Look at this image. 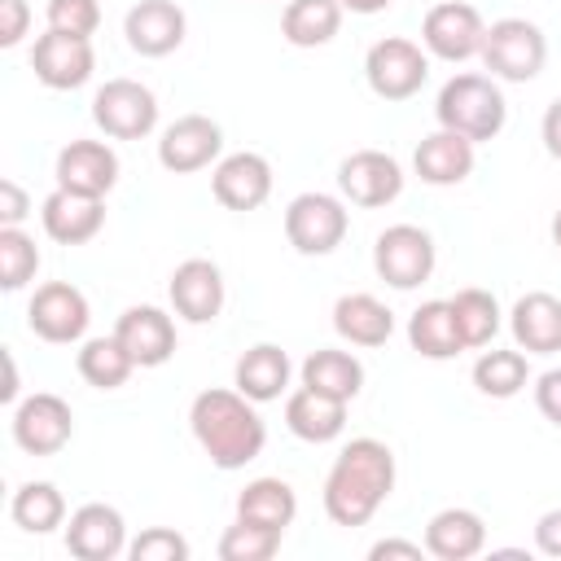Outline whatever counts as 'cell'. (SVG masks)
Returning <instances> with one entry per match:
<instances>
[{"instance_id": "48", "label": "cell", "mask_w": 561, "mask_h": 561, "mask_svg": "<svg viewBox=\"0 0 561 561\" xmlns=\"http://www.w3.org/2000/svg\"><path fill=\"white\" fill-rule=\"evenodd\" d=\"M552 245H557V250H561V210H557V215H552Z\"/></svg>"}, {"instance_id": "11", "label": "cell", "mask_w": 561, "mask_h": 561, "mask_svg": "<svg viewBox=\"0 0 561 561\" xmlns=\"http://www.w3.org/2000/svg\"><path fill=\"white\" fill-rule=\"evenodd\" d=\"M88 320H92L88 298H83V289H75L70 280H48V285H39V289L31 294V302H26V324H31V333L44 337V342H53V346L79 342V337L88 333Z\"/></svg>"}, {"instance_id": "19", "label": "cell", "mask_w": 561, "mask_h": 561, "mask_svg": "<svg viewBox=\"0 0 561 561\" xmlns=\"http://www.w3.org/2000/svg\"><path fill=\"white\" fill-rule=\"evenodd\" d=\"M171 307L180 320L188 324H210L219 311H224V272L210 263V259H184L175 272H171Z\"/></svg>"}, {"instance_id": "6", "label": "cell", "mask_w": 561, "mask_h": 561, "mask_svg": "<svg viewBox=\"0 0 561 561\" xmlns=\"http://www.w3.org/2000/svg\"><path fill=\"white\" fill-rule=\"evenodd\" d=\"M346 228H351V215H346L342 197H333V193H298L285 206V237L307 259L333 254L342 245Z\"/></svg>"}, {"instance_id": "30", "label": "cell", "mask_w": 561, "mask_h": 561, "mask_svg": "<svg viewBox=\"0 0 561 561\" xmlns=\"http://www.w3.org/2000/svg\"><path fill=\"white\" fill-rule=\"evenodd\" d=\"M342 4L337 0H289L280 13V35L294 48H320L342 31Z\"/></svg>"}, {"instance_id": "31", "label": "cell", "mask_w": 561, "mask_h": 561, "mask_svg": "<svg viewBox=\"0 0 561 561\" xmlns=\"http://www.w3.org/2000/svg\"><path fill=\"white\" fill-rule=\"evenodd\" d=\"M237 517L272 526V530H285L298 517V495H294V486L285 478H254L237 495Z\"/></svg>"}, {"instance_id": "10", "label": "cell", "mask_w": 561, "mask_h": 561, "mask_svg": "<svg viewBox=\"0 0 561 561\" xmlns=\"http://www.w3.org/2000/svg\"><path fill=\"white\" fill-rule=\"evenodd\" d=\"M482 39H486V22L465 0H438L421 22V44L438 61H469L482 53Z\"/></svg>"}, {"instance_id": "24", "label": "cell", "mask_w": 561, "mask_h": 561, "mask_svg": "<svg viewBox=\"0 0 561 561\" xmlns=\"http://www.w3.org/2000/svg\"><path fill=\"white\" fill-rule=\"evenodd\" d=\"M486 548V522L473 508H438L425 522V552L438 561H469Z\"/></svg>"}, {"instance_id": "18", "label": "cell", "mask_w": 561, "mask_h": 561, "mask_svg": "<svg viewBox=\"0 0 561 561\" xmlns=\"http://www.w3.org/2000/svg\"><path fill=\"white\" fill-rule=\"evenodd\" d=\"M57 188L83 193V197H105L118 184V153L105 140H70L57 153Z\"/></svg>"}, {"instance_id": "35", "label": "cell", "mask_w": 561, "mask_h": 561, "mask_svg": "<svg viewBox=\"0 0 561 561\" xmlns=\"http://www.w3.org/2000/svg\"><path fill=\"white\" fill-rule=\"evenodd\" d=\"M530 381V364L517 351H482L478 364H473V386L486 394V399H513L522 394Z\"/></svg>"}, {"instance_id": "32", "label": "cell", "mask_w": 561, "mask_h": 561, "mask_svg": "<svg viewBox=\"0 0 561 561\" xmlns=\"http://www.w3.org/2000/svg\"><path fill=\"white\" fill-rule=\"evenodd\" d=\"M79 377L88 381V386H96V390H118L131 373H136V359L127 355V346L110 333V337H88L83 346H79Z\"/></svg>"}, {"instance_id": "43", "label": "cell", "mask_w": 561, "mask_h": 561, "mask_svg": "<svg viewBox=\"0 0 561 561\" xmlns=\"http://www.w3.org/2000/svg\"><path fill=\"white\" fill-rule=\"evenodd\" d=\"M535 548L543 557H561V508H548L539 522H535Z\"/></svg>"}, {"instance_id": "29", "label": "cell", "mask_w": 561, "mask_h": 561, "mask_svg": "<svg viewBox=\"0 0 561 561\" xmlns=\"http://www.w3.org/2000/svg\"><path fill=\"white\" fill-rule=\"evenodd\" d=\"M302 386L320 390V394H333L342 403H351L359 390H364V364L351 355V351H337V346H320L302 359Z\"/></svg>"}, {"instance_id": "26", "label": "cell", "mask_w": 561, "mask_h": 561, "mask_svg": "<svg viewBox=\"0 0 561 561\" xmlns=\"http://www.w3.org/2000/svg\"><path fill=\"white\" fill-rule=\"evenodd\" d=\"M289 373H294L289 355H285L276 342H259V346H250V351L237 359L232 386H237L245 399H254V403H272V399H280V394L289 390Z\"/></svg>"}, {"instance_id": "42", "label": "cell", "mask_w": 561, "mask_h": 561, "mask_svg": "<svg viewBox=\"0 0 561 561\" xmlns=\"http://www.w3.org/2000/svg\"><path fill=\"white\" fill-rule=\"evenodd\" d=\"M26 210H31V202H26L22 184L18 180H0V228H22Z\"/></svg>"}, {"instance_id": "47", "label": "cell", "mask_w": 561, "mask_h": 561, "mask_svg": "<svg viewBox=\"0 0 561 561\" xmlns=\"http://www.w3.org/2000/svg\"><path fill=\"white\" fill-rule=\"evenodd\" d=\"M346 13H359V18H368V13H381V9H390V0H337Z\"/></svg>"}, {"instance_id": "27", "label": "cell", "mask_w": 561, "mask_h": 561, "mask_svg": "<svg viewBox=\"0 0 561 561\" xmlns=\"http://www.w3.org/2000/svg\"><path fill=\"white\" fill-rule=\"evenodd\" d=\"M333 329L351 346H386L394 333V311L373 294H342L333 302Z\"/></svg>"}, {"instance_id": "12", "label": "cell", "mask_w": 561, "mask_h": 561, "mask_svg": "<svg viewBox=\"0 0 561 561\" xmlns=\"http://www.w3.org/2000/svg\"><path fill=\"white\" fill-rule=\"evenodd\" d=\"M31 70L44 88L53 92H70V88H83L96 70V53H92V39L88 35H66V31H44L31 48Z\"/></svg>"}, {"instance_id": "28", "label": "cell", "mask_w": 561, "mask_h": 561, "mask_svg": "<svg viewBox=\"0 0 561 561\" xmlns=\"http://www.w3.org/2000/svg\"><path fill=\"white\" fill-rule=\"evenodd\" d=\"M408 342H412V351L425 355V359H451V355H460L465 342H460L451 302H447V298L421 302V307L408 316Z\"/></svg>"}, {"instance_id": "23", "label": "cell", "mask_w": 561, "mask_h": 561, "mask_svg": "<svg viewBox=\"0 0 561 561\" xmlns=\"http://www.w3.org/2000/svg\"><path fill=\"white\" fill-rule=\"evenodd\" d=\"M412 167H416V175H421L425 184L451 188V184L469 180V171H473V140L460 136V131L438 127V131H430V136L416 145Z\"/></svg>"}, {"instance_id": "39", "label": "cell", "mask_w": 561, "mask_h": 561, "mask_svg": "<svg viewBox=\"0 0 561 561\" xmlns=\"http://www.w3.org/2000/svg\"><path fill=\"white\" fill-rule=\"evenodd\" d=\"M48 26L66 35H88L101 26V0H48Z\"/></svg>"}, {"instance_id": "8", "label": "cell", "mask_w": 561, "mask_h": 561, "mask_svg": "<svg viewBox=\"0 0 561 561\" xmlns=\"http://www.w3.org/2000/svg\"><path fill=\"white\" fill-rule=\"evenodd\" d=\"M434 237L416 224H390L377 232L373 245V267L390 289H416L434 276Z\"/></svg>"}, {"instance_id": "36", "label": "cell", "mask_w": 561, "mask_h": 561, "mask_svg": "<svg viewBox=\"0 0 561 561\" xmlns=\"http://www.w3.org/2000/svg\"><path fill=\"white\" fill-rule=\"evenodd\" d=\"M280 535L285 530H272V526H259V522L237 517L224 530V539H219V557L224 561H272L276 548H280Z\"/></svg>"}, {"instance_id": "34", "label": "cell", "mask_w": 561, "mask_h": 561, "mask_svg": "<svg viewBox=\"0 0 561 561\" xmlns=\"http://www.w3.org/2000/svg\"><path fill=\"white\" fill-rule=\"evenodd\" d=\"M9 517L26 530V535H48L66 522V500L53 482H22L13 491V504H9Z\"/></svg>"}, {"instance_id": "4", "label": "cell", "mask_w": 561, "mask_h": 561, "mask_svg": "<svg viewBox=\"0 0 561 561\" xmlns=\"http://www.w3.org/2000/svg\"><path fill=\"white\" fill-rule=\"evenodd\" d=\"M482 66L504 83H530L548 61V39L526 18H500L486 26L482 39Z\"/></svg>"}, {"instance_id": "33", "label": "cell", "mask_w": 561, "mask_h": 561, "mask_svg": "<svg viewBox=\"0 0 561 561\" xmlns=\"http://www.w3.org/2000/svg\"><path fill=\"white\" fill-rule=\"evenodd\" d=\"M447 302H451L460 342L465 346H491V337L500 333V302H495V294L469 285V289H456Z\"/></svg>"}, {"instance_id": "3", "label": "cell", "mask_w": 561, "mask_h": 561, "mask_svg": "<svg viewBox=\"0 0 561 561\" xmlns=\"http://www.w3.org/2000/svg\"><path fill=\"white\" fill-rule=\"evenodd\" d=\"M434 118H438V127L460 131L473 145H482V140H495L504 131L508 101H504V92H500V83L491 75H451L438 88Z\"/></svg>"}, {"instance_id": "7", "label": "cell", "mask_w": 561, "mask_h": 561, "mask_svg": "<svg viewBox=\"0 0 561 561\" xmlns=\"http://www.w3.org/2000/svg\"><path fill=\"white\" fill-rule=\"evenodd\" d=\"M92 123L110 140H140L158 127V96L140 79H105L92 96Z\"/></svg>"}, {"instance_id": "41", "label": "cell", "mask_w": 561, "mask_h": 561, "mask_svg": "<svg viewBox=\"0 0 561 561\" xmlns=\"http://www.w3.org/2000/svg\"><path fill=\"white\" fill-rule=\"evenodd\" d=\"M535 408L561 430V368H548V373L535 381Z\"/></svg>"}, {"instance_id": "21", "label": "cell", "mask_w": 561, "mask_h": 561, "mask_svg": "<svg viewBox=\"0 0 561 561\" xmlns=\"http://www.w3.org/2000/svg\"><path fill=\"white\" fill-rule=\"evenodd\" d=\"M39 224L57 245H83L105 228V197H83L70 188H53L39 206Z\"/></svg>"}, {"instance_id": "22", "label": "cell", "mask_w": 561, "mask_h": 561, "mask_svg": "<svg viewBox=\"0 0 561 561\" xmlns=\"http://www.w3.org/2000/svg\"><path fill=\"white\" fill-rule=\"evenodd\" d=\"M513 342L526 355H557L561 351V298L548 289H530L508 311Z\"/></svg>"}, {"instance_id": "20", "label": "cell", "mask_w": 561, "mask_h": 561, "mask_svg": "<svg viewBox=\"0 0 561 561\" xmlns=\"http://www.w3.org/2000/svg\"><path fill=\"white\" fill-rule=\"evenodd\" d=\"M114 337L127 346L136 368H162L175 355V320L162 307H127L114 324Z\"/></svg>"}, {"instance_id": "15", "label": "cell", "mask_w": 561, "mask_h": 561, "mask_svg": "<svg viewBox=\"0 0 561 561\" xmlns=\"http://www.w3.org/2000/svg\"><path fill=\"white\" fill-rule=\"evenodd\" d=\"M210 193L228 210H259L272 197V162L254 149L228 153L210 171Z\"/></svg>"}, {"instance_id": "9", "label": "cell", "mask_w": 561, "mask_h": 561, "mask_svg": "<svg viewBox=\"0 0 561 561\" xmlns=\"http://www.w3.org/2000/svg\"><path fill=\"white\" fill-rule=\"evenodd\" d=\"M9 430H13V443L26 456H57L75 434V412H70V403L61 394L35 390L22 403H13Z\"/></svg>"}, {"instance_id": "44", "label": "cell", "mask_w": 561, "mask_h": 561, "mask_svg": "<svg viewBox=\"0 0 561 561\" xmlns=\"http://www.w3.org/2000/svg\"><path fill=\"white\" fill-rule=\"evenodd\" d=\"M539 136H543V149L561 162V96L543 110V123H539Z\"/></svg>"}, {"instance_id": "38", "label": "cell", "mask_w": 561, "mask_h": 561, "mask_svg": "<svg viewBox=\"0 0 561 561\" xmlns=\"http://www.w3.org/2000/svg\"><path fill=\"white\" fill-rule=\"evenodd\" d=\"M131 561H188V539L171 526H149L127 543Z\"/></svg>"}, {"instance_id": "5", "label": "cell", "mask_w": 561, "mask_h": 561, "mask_svg": "<svg viewBox=\"0 0 561 561\" xmlns=\"http://www.w3.org/2000/svg\"><path fill=\"white\" fill-rule=\"evenodd\" d=\"M364 79L381 101H408L425 88L430 79V53L416 39L403 35H386L368 48L364 57Z\"/></svg>"}, {"instance_id": "1", "label": "cell", "mask_w": 561, "mask_h": 561, "mask_svg": "<svg viewBox=\"0 0 561 561\" xmlns=\"http://www.w3.org/2000/svg\"><path fill=\"white\" fill-rule=\"evenodd\" d=\"M394 491V451L381 438H351L329 478H324V513L333 526H368L373 513Z\"/></svg>"}, {"instance_id": "37", "label": "cell", "mask_w": 561, "mask_h": 561, "mask_svg": "<svg viewBox=\"0 0 561 561\" xmlns=\"http://www.w3.org/2000/svg\"><path fill=\"white\" fill-rule=\"evenodd\" d=\"M39 272V245L22 228H0V285L13 294L31 285Z\"/></svg>"}, {"instance_id": "40", "label": "cell", "mask_w": 561, "mask_h": 561, "mask_svg": "<svg viewBox=\"0 0 561 561\" xmlns=\"http://www.w3.org/2000/svg\"><path fill=\"white\" fill-rule=\"evenodd\" d=\"M31 26L26 0H0V48H18Z\"/></svg>"}, {"instance_id": "46", "label": "cell", "mask_w": 561, "mask_h": 561, "mask_svg": "<svg viewBox=\"0 0 561 561\" xmlns=\"http://www.w3.org/2000/svg\"><path fill=\"white\" fill-rule=\"evenodd\" d=\"M4 373H9V377H4V386H0V399H4V403H18V364H13L9 351H4Z\"/></svg>"}, {"instance_id": "17", "label": "cell", "mask_w": 561, "mask_h": 561, "mask_svg": "<svg viewBox=\"0 0 561 561\" xmlns=\"http://www.w3.org/2000/svg\"><path fill=\"white\" fill-rule=\"evenodd\" d=\"M184 31H188V18L175 0H136L123 18V35H127V48L140 53V57H167L184 44Z\"/></svg>"}, {"instance_id": "2", "label": "cell", "mask_w": 561, "mask_h": 561, "mask_svg": "<svg viewBox=\"0 0 561 561\" xmlns=\"http://www.w3.org/2000/svg\"><path fill=\"white\" fill-rule=\"evenodd\" d=\"M188 430L197 438V447L210 456L215 469L232 473L245 469L263 443H267V425L254 408V399H245L241 390H202L188 408Z\"/></svg>"}, {"instance_id": "14", "label": "cell", "mask_w": 561, "mask_h": 561, "mask_svg": "<svg viewBox=\"0 0 561 561\" xmlns=\"http://www.w3.org/2000/svg\"><path fill=\"white\" fill-rule=\"evenodd\" d=\"M224 153V131L215 118L206 114H180L162 140H158V162L171 171V175H188V171H202L210 167L215 158Z\"/></svg>"}, {"instance_id": "16", "label": "cell", "mask_w": 561, "mask_h": 561, "mask_svg": "<svg viewBox=\"0 0 561 561\" xmlns=\"http://www.w3.org/2000/svg\"><path fill=\"white\" fill-rule=\"evenodd\" d=\"M66 548L79 561H114L118 552H127V522L114 504H79L66 522Z\"/></svg>"}, {"instance_id": "45", "label": "cell", "mask_w": 561, "mask_h": 561, "mask_svg": "<svg viewBox=\"0 0 561 561\" xmlns=\"http://www.w3.org/2000/svg\"><path fill=\"white\" fill-rule=\"evenodd\" d=\"M421 552H425V543H412V539H381V543H373V548H368V557H373V561H386V557L421 561Z\"/></svg>"}, {"instance_id": "25", "label": "cell", "mask_w": 561, "mask_h": 561, "mask_svg": "<svg viewBox=\"0 0 561 561\" xmlns=\"http://www.w3.org/2000/svg\"><path fill=\"white\" fill-rule=\"evenodd\" d=\"M285 425L302 443H333L346 430V403L333 394H320L311 386H298L285 399Z\"/></svg>"}, {"instance_id": "13", "label": "cell", "mask_w": 561, "mask_h": 561, "mask_svg": "<svg viewBox=\"0 0 561 561\" xmlns=\"http://www.w3.org/2000/svg\"><path fill=\"white\" fill-rule=\"evenodd\" d=\"M337 188L351 206L377 210V206H390L403 193V167L381 149H355L337 167Z\"/></svg>"}]
</instances>
